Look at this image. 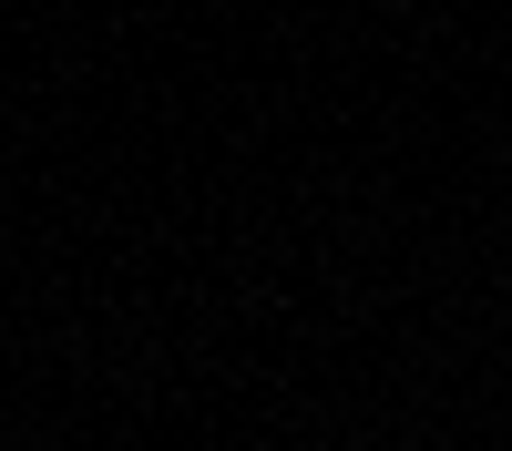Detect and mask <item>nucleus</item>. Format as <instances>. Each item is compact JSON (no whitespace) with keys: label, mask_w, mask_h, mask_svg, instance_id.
<instances>
[{"label":"nucleus","mask_w":512,"mask_h":451,"mask_svg":"<svg viewBox=\"0 0 512 451\" xmlns=\"http://www.w3.org/2000/svg\"><path fill=\"white\" fill-rule=\"evenodd\" d=\"M0 113H11V103H0Z\"/></svg>","instance_id":"f257e3e1"}]
</instances>
